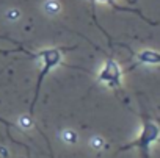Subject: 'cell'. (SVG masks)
Listing matches in <instances>:
<instances>
[{"mask_svg": "<svg viewBox=\"0 0 160 158\" xmlns=\"http://www.w3.org/2000/svg\"><path fill=\"white\" fill-rule=\"evenodd\" d=\"M36 60H41V64H42V69L39 72V78H38V83H36V93H35V97H33V102H32V107H30V111H28V116L32 117L33 116V108L36 105V100H38V94H39V88H41V83L44 80V77L55 67L61 63V58H63V53H61V49H44L41 52H38L35 55Z\"/></svg>", "mask_w": 160, "mask_h": 158, "instance_id": "1", "label": "cell"}, {"mask_svg": "<svg viewBox=\"0 0 160 158\" xmlns=\"http://www.w3.org/2000/svg\"><path fill=\"white\" fill-rule=\"evenodd\" d=\"M158 138H160V127L155 122L146 119L143 122V128H141V133H140L138 139L133 141V142H130V144H127V146H124L121 150H127L130 147H138L141 150V153H143V158H149L151 144H154L155 141H158Z\"/></svg>", "mask_w": 160, "mask_h": 158, "instance_id": "2", "label": "cell"}, {"mask_svg": "<svg viewBox=\"0 0 160 158\" xmlns=\"http://www.w3.org/2000/svg\"><path fill=\"white\" fill-rule=\"evenodd\" d=\"M99 82L101 83H104V85H107L108 88H121V80H122V72H121V67H119V64L115 61V60H112V58H108V60H105V63H104V66L101 67V70H99Z\"/></svg>", "mask_w": 160, "mask_h": 158, "instance_id": "3", "label": "cell"}, {"mask_svg": "<svg viewBox=\"0 0 160 158\" xmlns=\"http://www.w3.org/2000/svg\"><path fill=\"white\" fill-rule=\"evenodd\" d=\"M137 61L141 64H160V52L146 49L137 55Z\"/></svg>", "mask_w": 160, "mask_h": 158, "instance_id": "4", "label": "cell"}, {"mask_svg": "<svg viewBox=\"0 0 160 158\" xmlns=\"http://www.w3.org/2000/svg\"><path fill=\"white\" fill-rule=\"evenodd\" d=\"M44 10H46L49 14H57V13H60L61 5L57 2V0H47V2L44 3Z\"/></svg>", "mask_w": 160, "mask_h": 158, "instance_id": "5", "label": "cell"}, {"mask_svg": "<svg viewBox=\"0 0 160 158\" xmlns=\"http://www.w3.org/2000/svg\"><path fill=\"white\" fill-rule=\"evenodd\" d=\"M99 2H102V3H108V5H112V7H115L116 10H126V8H121V7H118V5H115V2H113V0H99Z\"/></svg>", "mask_w": 160, "mask_h": 158, "instance_id": "6", "label": "cell"}, {"mask_svg": "<svg viewBox=\"0 0 160 158\" xmlns=\"http://www.w3.org/2000/svg\"><path fill=\"white\" fill-rule=\"evenodd\" d=\"M94 146H96V147H101V146H102V139L96 136V138H94Z\"/></svg>", "mask_w": 160, "mask_h": 158, "instance_id": "7", "label": "cell"}]
</instances>
